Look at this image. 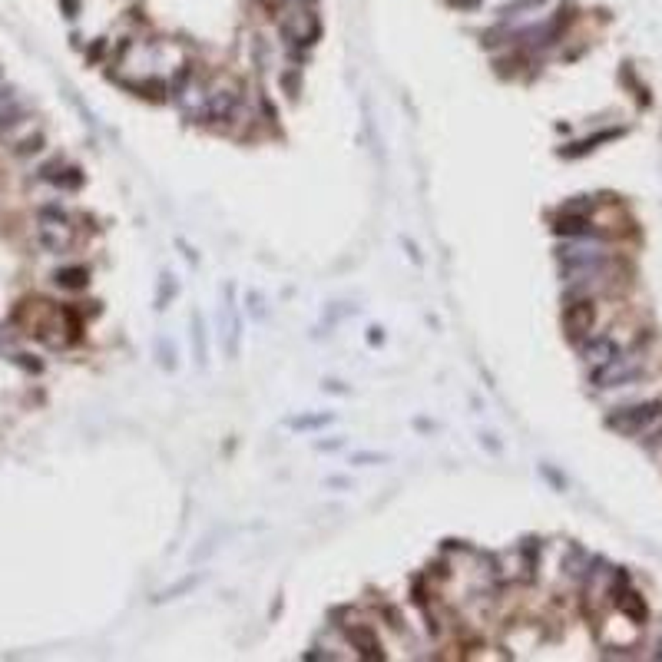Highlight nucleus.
<instances>
[{
    "label": "nucleus",
    "instance_id": "f257e3e1",
    "mask_svg": "<svg viewBox=\"0 0 662 662\" xmlns=\"http://www.w3.org/2000/svg\"><path fill=\"white\" fill-rule=\"evenodd\" d=\"M239 103H242L239 90L219 87V90H212V93H205V100H199L196 110H189V119L192 123H205V126H225L235 119Z\"/></svg>",
    "mask_w": 662,
    "mask_h": 662
},
{
    "label": "nucleus",
    "instance_id": "f03ea898",
    "mask_svg": "<svg viewBox=\"0 0 662 662\" xmlns=\"http://www.w3.org/2000/svg\"><path fill=\"white\" fill-rule=\"evenodd\" d=\"M37 245L50 255H63L73 245V225L70 215L60 209H43L40 212V229H37Z\"/></svg>",
    "mask_w": 662,
    "mask_h": 662
},
{
    "label": "nucleus",
    "instance_id": "7ed1b4c3",
    "mask_svg": "<svg viewBox=\"0 0 662 662\" xmlns=\"http://www.w3.org/2000/svg\"><path fill=\"white\" fill-rule=\"evenodd\" d=\"M662 417V401H643V404H629V407H619L606 417V427L616 434H639L646 427H653Z\"/></svg>",
    "mask_w": 662,
    "mask_h": 662
},
{
    "label": "nucleus",
    "instance_id": "20e7f679",
    "mask_svg": "<svg viewBox=\"0 0 662 662\" xmlns=\"http://www.w3.org/2000/svg\"><path fill=\"white\" fill-rule=\"evenodd\" d=\"M639 378H643V365H639L636 358L616 355L613 361L593 368L589 381H593L596 388H623V384H633V381H639Z\"/></svg>",
    "mask_w": 662,
    "mask_h": 662
},
{
    "label": "nucleus",
    "instance_id": "39448f33",
    "mask_svg": "<svg viewBox=\"0 0 662 662\" xmlns=\"http://www.w3.org/2000/svg\"><path fill=\"white\" fill-rule=\"evenodd\" d=\"M596 325V305L589 298H573L563 311V331L570 341H586Z\"/></svg>",
    "mask_w": 662,
    "mask_h": 662
},
{
    "label": "nucleus",
    "instance_id": "423d86ee",
    "mask_svg": "<svg viewBox=\"0 0 662 662\" xmlns=\"http://www.w3.org/2000/svg\"><path fill=\"white\" fill-rule=\"evenodd\" d=\"M282 33H285L288 47H301L308 50L311 43L318 40V33H321V23L315 20V14H292V17L282 20Z\"/></svg>",
    "mask_w": 662,
    "mask_h": 662
},
{
    "label": "nucleus",
    "instance_id": "0eeeda50",
    "mask_svg": "<svg viewBox=\"0 0 662 662\" xmlns=\"http://www.w3.org/2000/svg\"><path fill=\"white\" fill-rule=\"evenodd\" d=\"M341 629H345L348 643L358 649V656L368 662H384V649H381V639L375 636V629L371 626H351V623H341Z\"/></svg>",
    "mask_w": 662,
    "mask_h": 662
},
{
    "label": "nucleus",
    "instance_id": "6e6552de",
    "mask_svg": "<svg viewBox=\"0 0 662 662\" xmlns=\"http://www.w3.org/2000/svg\"><path fill=\"white\" fill-rule=\"evenodd\" d=\"M616 355H623V348H619V341L609 335H599V338H589V341H583V361L589 368H599L606 365V361H613Z\"/></svg>",
    "mask_w": 662,
    "mask_h": 662
},
{
    "label": "nucleus",
    "instance_id": "1a4fd4ad",
    "mask_svg": "<svg viewBox=\"0 0 662 662\" xmlns=\"http://www.w3.org/2000/svg\"><path fill=\"white\" fill-rule=\"evenodd\" d=\"M40 179H47V183L60 186V189H80L83 186V173H80L77 166H63V163H50L40 169Z\"/></svg>",
    "mask_w": 662,
    "mask_h": 662
},
{
    "label": "nucleus",
    "instance_id": "9d476101",
    "mask_svg": "<svg viewBox=\"0 0 662 662\" xmlns=\"http://www.w3.org/2000/svg\"><path fill=\"white\" fill-rule=\"evenodd\" d=\"M553 232H557V235H573V239H589V235H593V225H589L586 215L563 212V215H557V222H553Z\"/></svg>",
    "mask_w": 662,
    "mask_h": 662
},
{
    "label": "nucleus",
    "instance_id": "9b49d317",
    "mask_svg": "<svg viewBox=\"0 0 662 662\" xmlns=\"http://www.w3.org/2000/svg\"><path fill=\"white\" fill-rule=\"evenodd\" d=\"M53 282H57L60 288H67V292H80V288L90 285V269H83V265H73V269H60L57 275H53Z\"/></svg>",
    "mask_w": 662,
    "mask_h": 662
},
{
    "label": "nucleus",
    "instance_id": "f8f14e48",
    "mask_svg": "<svg viewBox=\"0 0 662 662\" xmlns=\"http://www.w3.org/2000/svg\"><path fill=\"white\" fill-rule=\"evenodd\" d=\"M616 606H619V609H623V613L629 616L633 623H643V619H646V603H643V596L633 593L629 586H626L623 593L616 596Z\"/></svg>",
    "mask_w": 662,
    "mask_h": 662
},
{
    "label": "nucleus",
    "instance_id": "ddd939ff",
    "mask_svg": "<svg viewBox=\"0 0 662 662\" xmlns=\"http://www.w3.org/2000/svg\"><path fill=\"white\" fill-rule=\"evenodd\" d=\"M126 90H133L136 96H143V100H163L166 87L159 83V80H123Z\"/></svg>",
    "mask_w": 662,
    "mask_h": 662
},
{
    "label": "nucleus",
    "instance_id": "4468645a",
    "mask_svg": "<svg viewBox=\"0 0 662 662\" xmlns=\"http://www.w3.org/2000/svg\"><path fill=\"white\" fill-rule=\"evenodd\" d=\"M17 119H20V106H17L14 90H0V129H4V126H14Z\"/></svg>",
    "mask_w": 662,
    "mask_h": 662
},
{
    "label": "nucleus",
    "instance_id": "2eb2a0df",
    "mask_svg": "<svg viewBox=\"0 0 662 662\" xmlns=\"http://www.w3.org/2000/svg\"><path fill=\"white\" fill-rule=\"evenodd\" d=\"M331 421H335V414H305V417H292L288 427L292 431H315V427H325Z\"/></svg>",
    "mask_w": 662,
    "mask_h": 662
},
{
    "label": "nucleus",
    "instance_id": "dca6fc26",
    "mask_svg": "<svg viewBox=\"0 0 662 662\" xmlns=\"http://www.w3.org/2000/svg\"><path fill=\"white\" fill-rule=\"evenodd\" d=\"M543 4H547V0H510V4L500 7V20H513V17H520V14H530V10L543 7Z\"/></svg>",
    "mask_w": 662,
    "mask_h": 662
},
{
    "label": "nucleus",
    "instance_id": "f3484780",
    "mask_svg": "<svg viewBox=\"0 0 662 662\" xmlns=\"http://www.w3.org/2000/svg\"><path fill=\"white\" fill-rule=\"evenodd\" d=\"M613 136H619V129H613V133H599V136H589L586 143H576V146H570V149H563V156H580V153H589V149H596V143H606V139H613Z\"/></svg>",
    "mask_w": 662,
    "mask_h": 662
},
{
    "label": "nucleus",
    "instance_id": "a211bd4d",
    "mask_svg": "<svg viewBox=\"0 0 662 662\" xmlns=\"http://www.w3.org/2000/svg\"><path fill=\"white\" fill-rule=\"evenodd\" d=\"M173 295H176V279L169 275V272H163V275H159V295H156V308L163 311V308L169 305V298H173Z\"/></svg>",
    "mask_w": 662,
    "mask_h": 662
},
{
    "label": "nucleus",
    "instance_id": "6ab92c4d",
    "mask_svg": "<svg viewBox=\"0 0 662 662\" xmlns=\"http://www.w3.org/2000/svg\"><path fill=\"white\" fill-rule=\"evenodd\" d=\"M192 355L199 365H205V338H202V325H199V315H192Z\"/></svg>",
    "mask_w": 662,
    "mask_h": 662
},
{
    "label": "nucleus",
    "instance_id": "aec40b11",
    "mask_svg": "<svg viewBox=\"0 0 662 662\" xmlns=\"http://www.w3.org/2000/svg\"><path fill=\"white\" fill-rule=\"evenodd\" d=\"M199 580H202L199 573L186 576V580H183V583H179V586H173V589H166V593H159V596H156V603H166V599H176V596H179V593H189L192 586H199Z\"/></svg>",
    "mask_w": 662,
    "mask_h": 662
},
{
    "label": "nucleus",
    "instance_id": "412c9836",
    "mask_svg": "<svg viewBox=\"0 0 662 662\" xmlns=\"http://www.w3.org/2000/svg\"><path fill=\"white\" fill-rule=\"evenodd\" d=\"M262 305H265V298H262L259 295V292H249V311H252V315H265V308H262Z\"/></svg>",
    "mask_w": 662,
    "mask_h": 662
},
{
    "label": "nucleus",
    "instance_id": "4be33fe9",
    "mask_svg": "<svg viewBox=\"0 0 662 662\" xmlns=\"http://www.w3.org/2000/svg\"><path fill=\"white\" fill-rule=\"evenodd\" d=\"M351 464H388V457L384 454H355Z\"/></svg>",
    "mask_w": 662,
    "mask_h": 662
},
{
    "label": "nucleus",
    "instance_id": "5701e85b",
    "mask_svg": "<svg viewBox=\"0 0 662 662\" xmlns=\"http://www.w3.org/2000/svg\"><path fill=\"white\" fill-rule=\"evenodd\" d=\"M447 7H454V10H477L484 0H444Z\"/></svg>",
    "mask_w": 662,
    "mask_h": 662
},
{
    "label": "nucleus",
    "instance_id": "b1692460",
    "mask_svg": "<svg viewBox=\"0 0 662 662\" xmlns=\"http://www.w3.org/2000/svg\"><path fill=\"white\" fill-rule=\"evenodd\" d=\"M159 358H163V368H173V355H169V341L166 338H159Z\"/></svg>",
    "mask_w": 662,
    "mask_h": 662
},
{
    "label": "nucleus",
    "instance_id": "393cba45",
    "mask_svg": "<svg viewBox=\"0 0 662 662\" xmlns=\"http://www.w3.org/2000/svg\"><path fill=\"white\" fill-rule=\"evenodd\" d=\"M321 451H338V447H345V441H325V444H318Z\"/></svg>",
    "mask_w": 662,
    "mask_h": 662
},
{
    "label": "nucleus",
    "instance_id": "a878e982",
    "mask_svg": "<svg viewBox=\"0 0 662 662\" xmlns=\"http://www.w3.org/2000/svg\"><path fill=\"white\" fill-rule=\"evenodd\" d=\"M63 10H67V17H77V0H63Z\"/></svg>",
    "mask_w": 662,
    "mask_h": 662
},
{
    "label": "nucleus",
    "instance_id": "bb28decb",
    "mask_svg": "<svg viewBox=\"0 0 662 662\" xmlns=\"http://www.w3.org/2000/svg\"><path fill=\"white\" fill-rule=\"evenodd\" d=\"M298 4H301V7H308V4H315V0H298Z\"/></svg>",
    "mask_w": 662,
    "mask_h": 662
}]
</instances>
